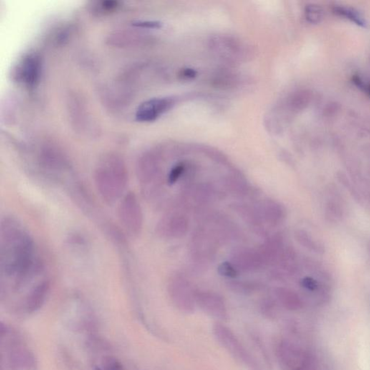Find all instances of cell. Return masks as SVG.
<instances>
[{
    "label": "cell",
    "mask_w": 370,
    "mask_h": 370,
    "mask_svg": "<svg viewBox=\"0 0 370 370\" xmlns=\"http://www.w3.org/2000/svg\"><path fill=\"white\" fill-rule=\"evenodd\" d=\"M0 238L2 280L17 291L41 274L43 265L32 237L16 219L2 221Z\"/></svg>",
    "instance_id": "cell-1"
},
{
    "label": "cell",
    "mask_w": 370,
    "mask_h": 370,
    "mask_svg": "<svg viewBox=\"0 0 370 370\" xmlns=\"http://www.w3.org/2000/svg\"><path fill=\"white\" fill-rule=\"evenodd\" d=\"M96 190L109 205L123 197L128 184V170L124 159L117 154H105L96 165L94 174Z\"/></svg>",
    "instance_id": "cell-2"
},
{
    "label": "cell",
    "mask_w": 370,
    "mask_h": 370,
    "mask_svg": "<svg viewBox=\"0 0 370 370\" xmlns=\"http://www.w3.org/2000/svg\"><path fill=\"white\" fill-rule=\"evenodd\" d=\"M213 331L218 342L247 370H263L230 328L218 322L213 325Z\"/></svg>",
    "instance_id": "cell-3"
},
{
    "label": "cell",
    "mask_w": 370,
    "mask_h": 370,
    "mask_svg": "<svg viewBox=\"0 0 370 370\" xmlns=\"http://www.w3.org/2000/svg\"><path fill=\"white\" fill-rule=\"evenodd\" d=\"M118 214L124 230L129 235L136 237L140 235L143 227V214L140 202L134 192H127L122 197Z\"/></svg>",
    "instance_id": "cell-4"
},
{
    "label": "cell",
    "mask_w": 370,
    "mask_h": 370,
    "mask_svg": "<svg viewBox=\"0 0 370 370\" xmlns=\"http://www.w3.org/2000/svg\"><path fill=\"white\" fill-rule=\"evenodd\" d=\"M176 99L172 97L154 98L142 102L136 109L135 118L140 122L157 120L174 107Z\"/></svg>",
    "instance_id": "cell-5"
},
{
    "label": "cell",
    "mask_w": 370,
    "mask_h": 370,
    "mask_svg": "<svg viewBox=\"0 0 370 370\" xmlns=\"http://www.w3.org/2000/svg\"><path fill=\"white\" fill-rule=\"evenodd\" d=\"M169 290L172 302L181 312L192 313L195 311V293L191 290L185 280L179 277L174 278L169 283Z\"/></svg>",
    "instance_id": "cell-6"
},
{
    "label": "cell",
    "mask_w": 370,
    "mask_h": 370,
    "mask_svg": "<svg viewBox=\"0 0 370 370\" xmlns=\"http://www.w3.org/2000/svg\"><path fill=\"white\" fill-rule=\"evenodd\" d=\"M196 305L209 316L225 321L228 319V311L221 297L212 292L200 291L195 293Z\"/></svg>",
    "instance_id": "cell-7"
},
{
    "label": "cell",
    "mask_w": 370,
    "mask_h": 370,
    "mask_svg": "<svg viewBox=\"0 0 370 370\" xmlns=\"http://www.w3.org/2000/svg\"><path fill=\"white\" fill-rule=\"evenodd\" d=\"M41 73V59L37 54H28L23 57L18 67L17 76L20 81L28 88L39 83Z\"/></svg>",
    "instance_id": "cell-8"
},
{
    "label": "cell",
    "mask_w": 370,
    "mask_h": 370,
    "mask_svg": "<svg viewBox=\"0 0 370 370\" xmlns=\"http://www.w3.org/2000/svg\"><path fill=\"white\" fill-rule=\"evenodd\" d=\"M212 48L220 56L228 59H237L245 55V45L234 38L217 36L211 41Z\"/></svg>",
    "instance_id": "cell-9"
},
{
    "label": "cell",
    "mask_w": 370,
    "mask_h": 370,
    "mask_svg": "<svg viewBox=\"0 0 370 370\" xmlns=\"http://www.w3.org/2000/svg\"><path fill=\"white\" fill-rule=\"evenodd\" d=\"M157 230L161 237H182L187 232V220L182 215H167L159 222Z\"/></svg>",
    "instance_id": "cell-10"
},
{
    "label": "cell",
    "mask_w": 370,
    "mask_h": 370,
    "mask_svg": "<svg viewBox=\"0 0 370 370\" xmlns=\"http://www.w3.org/2000/svg\"><path fill=\"white\" fill-rule=\"evenodd\" d=\"M49 288L50 282L47 279L41 280L31 288L25 300V310L27 313H34L42 307L49 293Z\"/></svg>",
    "instance_id": "cell-11"
},
{
    "label": "cell",
    "mask_w": 370,
    "mask_h": 370,
    "mask_svg": "<svg viewBox=\"0 0 370 370\" xmlns=\"http://www.w3.org/2000/svg\"><path fill=\"white\" fill-rule=\"evenodd\" d=\"M68 105L70 117L72 118V122L76 129L84 132L88 127H91L89 126L91 122L90 115L84 101L76 96L69 99Z\"/></svg>",
    "instance_id": "cell-12"
},
{
    "label": "cell",
    "mask_w": 370,
    "mask_h": 370,
    "mask_svg": "<svg viewBox=\"0 0 370 370\" xmlns=\"http://www.w3.org/2000/svg\"><path fill=\"white\" fill-rule=\"evenodd\" d=\"M142 41V36L135 31H114L108 36L107 41L109 45L117 47H132L138 45Z\"/></svg>",
    "instance_id": "cell-13"
},
{
    "label": "cell",
    "mask_w": 370,
    "mask_h": 370,
    "mask_svg": "<svg viewBox=\"0 0 370 370\" xmlns=\"http://www.w3.org/2000/svg\"><path fill=\"white\" fill-rule=\"evenodd\" d=\"M9 360L11 367L15 370H30L34 366V358L31 353L19 346L12 350Z\"/></svg>",
    "instance_id": "cell-14"
},
{
    "label": "cell",
    "mask_w": 370,
    "mask_h": 370,
    "mask_svg": "<svg viewBox=\"0 0 370 370\" xmlns=\"http://www.w3.org/2000/svg\"><path fill=\"white\" fill-rule=\"evenodd\" d=\"M275 294L280 305L285 309L291 311H296L302 308L303 302L298 293L285 288H276Z\"/></svg>",
    "instance_id": "cell-15"
},
{
    "label": "cell",
    "mask_w": 370,
    "mask_h": 370,
    "mask_svg": "<svg viewBox=\"0 0 370 370\" xmlns=\"http://www.w3.org/2000/svg\"><path fill=\"white\" fill-rule=\"evenodd\" d=\"M235 260L237 268H242L246 270L249 268H253V267L258 266L260 263V255H257L251 251H239V253L236 255L234 260Z\"/></svg>",
    "instance_id": "cell-16"
},
{
    "label": "cell",
    "mask_w": 370,
    "mask_h": 370,
    "mask_svg": "<svg viewBox=\"0 0 370 370\" xmlns=\"http://www.w3.org/2000/svg\"><path fill=\"white\" fill-rule=\"evenodd\" d=\"M296 238L298 241L311 251L315 253L323 254L325 253V247L323 244L315 241L306 232L299 230L296 232Z\"/></svg>",
    "instance_id": "cell-17"
},
{
    "label": "cell",
    "mask_w": 370,
    "mask_h": 370,
    "mask_svg": "<svg viewBox=\"0 0 370 370\" xmlns=\"http://www.w3.org/2000/svg\"><path fill=\"white\" fill-rule=\"evenodd\" d=\"M333 11L336 14L347 18L351 22L354 23L355 24L358 25V26H361V27L366 26V21H365L364 18L355 10L345 8V7L336 6L333 8Z\"/></svg>",
    "instance_id": "cell-18"
},
{
    "label": "cell",
    "mask_w": 370,
    "mask_h": 370,
    "mask_svg": "<svg viewBox=\"0 0 370 370\" xmlns=\"http://www.w3.org/2000/svg\"><path fill=\"white\" fill-rule=\"evenodd\" d=\"M265 205L266 206L264 209V213L265 218L268 219V220L274 223L283 218V210H282L280 205L275 202H268Z\"/></svg>",
    "instance_id": "cell-19"
},
{
    "label": "cell",
    "mask_w": 370,
    "mask_h": 370,
    "mask_svg": "<svg viewBox=\"0 0 370 370\" xmlns=\"http://www.w3.org/2000/svg\"><path fill=\"white\" fill-rule=\"evenodd\" d=\"M342 216V209L340 205L333 201L328 202L325 208V218L329 221L337 222L341 220Z\"/></svg>",
    "instance_id": "cell-20"
},
{
    "label": "cell",
    "mask_w": 370,
    "mask_h": 370,
    "mask_svg": "<svg viewBox=\"0 0 370 370\" xmlns=\"http://www.w3.org/2000/svg\"><path fill=\"white\" fill-rule=\"evenodd\" d=\"M305 17L310 23H318L323 18V11L319 6L310 5L305 8Z\"/></svg>",
    "instance_id": "cell-21"
},
{
    "label": "cell",
    "mask_w": 370,
    "mask_h": 370,
    "mask_svg": "<svg viewBox=\"0 0 370 370\" xmlns=\"http://www.w3.org/2000/svg\"><path fill=\"white\" fill-rule=\"evenodd\" d=\"M186 170H187V164L185 162L178 163L176 164L169 173L168 178H167V182L169 185H173L174 184H175L182 177V174L185 173Z\"/></svg>",
    "instance_id": "cell-22"
},
{
    "label": "cell",
    "mask_w": 370,
    "mask_h": 370,
    "mask_svg": "<svg viewBox=\"0 0 370 370\" xmlns=\"http://www.w3.org/2000/svg\"><path fill=\"white\" fill-rule=\"evenodd\" d=\"M218 271L219 274L228 277V278H236L238 276L239 274L237 268L229 262H225L220 264L218 266Z\"/></svg>",
    "instance_id": "cell-23"
},
{
    "label": "cell",
    "mask_w": 370,
    "mask_h": 370,
    "mask_svg": "<svg viewBox=\"0 0 370 370\" xmlns=\"http://www.w3.org/2000/svg\"><path fill=\"white\" fill-rule=\"evenodd\" d=\"M102 364L104 370H124L123 365L114 356H105Z\"/></svg>",
    "instance_id": "cell-24"
},
{
    "label": "cell",
    "mask_w": 370,
    "mask_h": 370,
    "mask_svg": "<svg viewBox=\"0 0 370 370\" xmlns=\"http://www.w3.org/2000/svg\"><path fill=\"white\" fill-rule=\"evenodd\" d=\"M337 177H338V181H339V182H341V183L342 184L346 189H348V190L350 191V192H351V195H352L353 198H354L355 200H357L358 202L361 201V197H360L359 194H358L356 190L352 187L351 182H350V181L348 180L346 175L343 173H340L337 175Z\"/></svg>",
    "instance_id": "cell-25"
},
{
    "label": "cell",
    "mask_w": 370,
    "mask_h": 370,
    "mask_svg": "<svg viewBox=\"0 0 370 370\" xmlns=\"http://www.w3.org/2000/svg\"><path fill=\"white\" fill-rule=\"evenodd\" d=\"M132 26L137 28H149V29H157L162 27V23L159 21H137L132 23Z\"/></svg>",
    "instance_id": "cell-26"
},
{
    "label": "cell",
    "mask_w": 370,
    "mask_h": 370,
    "mask_svg": "<svg viewBox=\"0 0 370 370\" xmlns=\"http://www.w3.org/2000/svg\"><path fill=\"white\" fill-rule=\"evenodd\" d=\"M302 286L305 287L310 291H315L318 288V283L314 278L311 277H306L303 278L301 282Z\"/></svg>",
    "instance_id": "cell-27"
},
{
    "label": "cell",
    "mask_w": 370,
    "mask_h": 370,
    "mask_svg": "<svg viewBox=\"0 0 370 370\" xmlns=\"http://www.w3.org/2000/svg\"><path fill=\"white\" fill-rule=\"evenodd\" d=\"M119 6V3L114 0H107V1L101 2L100 7L103 12H112L117 9Z\"/></svg>",
    "instance_id": "cell-28"
},
{
    "label": "cell",
    "mask_w": 370,
    "mask_h": 370,
    "mask_svg": "<svg viewBox=\"0 0 370 370\" xmlns=\"http://www.w3.org/2000/svg\"><path fill=\"white\" fill-rule=\"evenodd\" d=\"M234 290L239 291L241 293H247V292L253 291V287L251 285H247L243 283H234L232 285Z\"/></svg>",
    "instance_id": "cell-29"
},
{
    "label": "cell",
    "mask_w": 370,
    "mask_h": 370,
    "mask_svg": "<svg viewBox=\"0 0 370 370\" xmlns=\"http://www.w3.org/2000/svg\"><path fill=\"white\" fill-rule=\"evenodd\" d=\"M180 76L183 79H192L196 77L197 72L195 69L186 68L181 70Z\"/></svg>",
    "instance_id": "cell-30"
},
{
    "label": "cell",
    "mask_w": 370,
    "mask_h": 370,
    "mask_svg": "<svg viewBox=\"0 0 370 370\" xmlns=\"http://www.w3.org/2000/svg\"><path fill=\"white\" fill-rule=\"evenodd\" d=\"M367 250H368V253H369V255L370 257V240L369 242H368V244H367Z\"/></svg>",
    "instance_id": "cell-31"
},
{
    "label": "cell",
    "mask_w": 370,
    "mask_h": 370,
    "mask_svg": "<svg viewBox=\"0 0 370 370\" xmlns=\"http://www.w3.org/2000/svg\"><path fill=\"white\" fill-rule=\"evenodd\" d=\"M95 370H104V369H101V368H99V367H96V369H95Z\"/></svg>",
    "instance_id": "cell-32"
},
{
    "label": "cell",
    "mask_w": 370,
    "mask_h": 370,
    "mask_svg": "<svg viewBox=\"0 0 370 370\" xmlns=\"http://www.w3.org/2000/svg\"><path fill=\"white\" fill-rule=\"evenodd\" d=\"M368 91H369L370 94V86H369V87H368Z\"/></svg>",
    "instance_id": "cell-33"
}]
</instances>
